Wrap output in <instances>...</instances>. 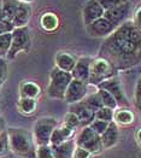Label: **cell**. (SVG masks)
Here are the masks:
<instances>
[{
	"mask_svg": "<svg viewBox=\"0 0 141 158\" xmlns=\"http://www.w3.org/2000/svg\"><path fill=\"white\" fill-rule=\"evenodd\" d=\"M99 57L106 59L116 70H126L141 63V29L126 21L103 42Z\"/></svg>",
	"mask_w": 141,
	"mask_h": 158,
	"instance_id": "6da1fadb",
	"label": "cell"
},
{
	"mask_svg": "<svg viewBox=\"0 0 141 158\" xmlns=\"http://www.w3.org/2000/svg\"><path fill=\"white\" fill-rule=\"evenodd\" d=\"M10 150L22 158H36L35 140L31 133L23 128H10L7 131Z\"/></svg>",
	"mask_w": 141,
	"mask_h": 158,
	"instance_id": "7a4b0ae2",
	"label": "cell"
},
{
	"mask_svg": "<svg viewBox=\"0 0 141 158\" xmlns=\"http://www.w3.org/2000/svg\"><path fill=\"white\" fill-rule=\"evenodd\" d=\"M71 81H73L71 73L63 71L56 66L50 75V85L47 88V94L52 98L64 99L65 92Z\"/></svg>",
	"mask_w": 141,
	"mask_h": 158,
	"instance_id": "3957f363",
	"label": "cell"
},
{
	"mask_svg": "<svg viewBox=\"0 0 141 158\" xmlns=\"http://www.w3.org/2000/svg\"><path fill=\"white\" fill-rule=\"evenodd\" d=\"M116 71L117 70L106 59L98 57L97 59H93V62H92L88 83L99 86L105 80H109L116 76Z\"/></svg>",
	"mask_w": 141,
	"mask_h": 158,
	"instance_id": "277c9868",
	"label": "cell"
},
{
	"mask_svg": "<svg viewBox=\"0 0 141 158\" xmlns=\"http://www.w3.org/2000/svg\"><path fill=\"white\" fill-rule=\"evenodd\" d=\"M31 45V39L29 34L28 27H21V28H15L12 31V41H11V47L7 53V58L13 59L17 54L22 51L28 52Z\"/></svg>",
	"mask_w": 141,
	"mask_h": 158,
	"instance_id": "5b68a950",
	"label": "cell"
},
{
	"mask_svg": "<svg viewBox=\"0 0 141 158\" xmlns=\"http://www.w3.org/2000/svg\"><path fill=\"white\" fill-rule=\"evenodd\" d=\"M76 145L82 148H86L90 153H98L104 148L100 135L94 132L89 126L85 127L78 134L76 139Z\"/></svg>",
	"mask_w": 141,
	"mask_h": 158,
	"instance_id": "8992f818",
	"label": "cell"
},
{
	"mask_svg": "<svg viewBox=\"0 0 141 158\" xmlns=\"http://www.w3.org/2000/svg\"><path fill=\"white\" fill-rule=\"evenodd\" d=\"M57 128V121L51 117H44L34 124V138L39 146L48 145L53 131Z\"/></svg>",
	"mask_w": 141,
	"mask_h": 158,
	"instance_id": "52a82bcc",
	"label": "cell"
},
{
	"mask_svg": "<svg viewBox=\"0 0 141 158\" xmlns=\"http://www.w3.org/2000/svg\"><path fill=\"white\" fill-rule=\"evenodd\" d=\"M99 89H105L110 93L114 98L116 99L118 106H129V102L126 97V94L122 89V86H121V82H119V79L117 76H114L111 79L105 80L104 82H102L99 86H98Z\"/></svg>",
	"mask_w": 141,
	"mask_h": 158,
	"instance_id": "ba28073f",
	"label": "cell"
},
{
	"mask_svg": "<svg viewBox=\"0 0 141 158\" xmlns=\"http://www.w3.org/2000/svg\"><path fill=\"white\" fill-rule=\"evenodd\" d=\"M87 91H88V83H85V82H81L78 80L73 79L66 92H65L64 100L69 104L81 102L86 98Z\"/></svg>",
	"mask_w": 141,
	"mask_h": 158,
	"instance_id": "9c48e42d",
	"label": "cell"
},
{
	"mask_svg": "<svg viewBox=\"0 0 141 158\" xmlns=\"http://www.w3.org/2000/svg\"><path fill=\"white\" fill-rule=\"evenodd\" d=\"M130 9H131V5L128 1V2H124V4H121V5L116 6L114 9L106 10L104 12L103 17H105L107 21H110L117 28L122 23L126 22V19L128 18L129 13H130Z\"/></svg>",
	"mask_w": 141,
	"mask_h": 158,
	"instance_id": "30bf717a",
	"label": "cell"
},
{
	"mask_svg": "<svg viewBox=\"0 0 141 158\" xmlns=\"http://www.w3.org/2000/svg\"><path fill=\"white\" fill-rule=\"evenodd\" d=\"M86 29L90 36L103 38V36H109L111 33H114L116 27L110 21H107L105 17H102L94 21L93 23H90L89 26L86 27Z\"/></svg>",
	"mask_w": 141,
	"mask_h": 158,
	"instance_id": "8fae6325",
	"label": "cell"
},
{
	"mask_svg": "<svg viewBox=\"0 0 141 158\" xmlns=\"http://www.w3.org/2000/svg\"><path fill=\"white\" fill-rule=\"evenodd\" d=\"M104 10L102 5L98 2V0H88L82 10V17H83V23L86 27L89 26L90 23H93L94 21L102 18L104 16Z\"/></svg>",
	"mask_w": 141,
	"mask_h": 158,
	"instance_id": "7c38bea8",
	"label": "cell"
},
{
	"mask_svg": "<svg viewBox=\"0 0 141 158\" xmlns=\"http://www.w3.org/2000/svg\"><path fill=\"white\" fill-rule=\"evenodd\" d=\"M93 59L89 57H82L76 62V65L74 70L71 71L73 79L78 80L81 82L88 83L89 82V73H90V65H92Z\"/></svg>",
	"mask_w": 141,
	"mask_h": 158,
	"instance_id": "4fadbf2b",
	"label": "cell"
},
{
	"mask_svg": "<svg viewBox=\"0 0 141 158\" xmlns=\"http://www.w3.org/2000/svg\"><path fill=\"white\" fill-rule=\"evenodd\" d=\"M70 112L75 114L78 121H80V123L86 126V127L90 126V123L95 119V112L89 110L87 106L85 105V103L82 100L74 103V104H70Z\"/></svg>",
	"mask_w": 141,
	"mask_h": 158,
	"instance_id": "5bb4252c",
	"label": "cell"
},
{
	"mask_svg": "<svg viewBox=\"0 0 141 158\" xmlns=\"http://www.w3.org/2000/svg\"><path fill=\"white\" fill-rule=\"evenodd\" d=\"M30 16H31V7H30V5L28 2H21L12 19V23L15 28L27 27L29 19H30Z\"/></svg>",
	"mask_w": 141,
	"mask_h": 158,
	"instance_id": "9a60e30c",
	"label": "cell"
},
{
	"mask_svg": "<svg viewBox=\"0 0 141 158\" xmlns=\"http://www.w3.org/2000/svg\"><path fill=\"white\" fill-rule=\"evenodd\" d=\"M102 138V144L104 148H110L112 146H115L118 141L119 138V132H118V127L116 124V122H110L107 129L100 135Z\"/></svg>",
	"mask_w": 141,
	"mask_h": 158,
	"instance_id": "2e32d148",
	"label": "cell"
},
{
	"mask_svg": "<svg viewBox=\"0 0 141 158\" xmlns=\"http://www.w3.org/2000/svg\"><path fill=\"white\" fill-rule=\"evenodd\" d=\"M76 59L66 52H59L56 56V66L63 71L71 73L76 65Z\"/></svg>",
	"mask_w": 141,
	"mask_h": 158,
	"instance_id": "e0dca14e",
	"label": "cell"
},
{
	"mask_svg": "<svg viewBox=\"0 0 141 158\" xmlns=\"http://www.w3.org/2000/svg\"><path fill=\"white\" fill-rule=\"evenodd\" d=\"M74 132V129L69 128L63 124V127L60 128H56L51 135V140H50V144L51 145H59L62 143H65L66 139H69L71 136V134Z\"/></svg>",
	"mask_w": 141,
	"mask_h": 158,
	"instance_id": "ac0fdd59",
	"label": "cell"
},
{
	"mask_svg": "<svg viewBox=\"0 0 141 158\" xmlns=\"http://www.w3.org/2000/svg\"><path fill=\"white\" fill-rule=\"evenodd\" d=\"M19 0H1V7H2V19L12 22L16 11L19 6Z\"/></svg>",
	"mask_w": 141,
	"mask_h": 158,
	"instance_id": "d6986e66",
	"label": "cell"
},
{
	"mask_svg": "<svg viewBox=\"0 0 141 158\" xmlns=\"http://www.w3.org/2000/svg\"><path fill=\"white\" fill-rule=\"evenodd\" d=\"M54 158H69L74 153V143L65 141L59 145H51Z\"/></svg>",
	"mask_w": 141,
	"mask_h": 158,
	"instance_id": "ffe728a7",
	"label": "cell"
},
{
	"mask_svg": "<svg viewBox=\"0 0 141 158\" xmlns=\"http://www.w3.org/2000/svg\"><path fill=\"white\" fill-rule=\"evenodd\" d=\"M40 22H41V27H42L45 30H47V31H53V30H56V29L58 28V26H59V19H58V17L52 12L44 13Z\"/></svg>",
	"mask_w": 141,
	"mask_h": 158,
	"instance_id": "44dd1931",
	"label": "cell"
},
{
	"mask_svg": "<svg viewBox=\"0 0 141 158\" xmlns=\"http://www.w3.org/2000/svg\"><path fill=\"white\" fill-rule=\"evenodd\" d=\"M21 98H36L40 94V87L34 82H23L19 88Z\"/></svg>",
	"mask_w": 141,
	"mask_h": 158,
	"instance_id": "7402d4cb",
	"label": "cell"
},
{
	"mask_svg": "<svg viewBox=\"0 0 141 158\" xmlns=\"http://www.w3.org/2000/svg\"><path fill=\"white\" fill-rule=\"evenodd\" d=\"M82 102H83L85 105L87 106L89 110H92L93 112H97L98 110H100L102 107H104V104H103V102H102V98H100V95H99V93L98 92L87 95Z\"/></svg>",
	"mask_w": 141,
	"mask_h": 158,
	"instance_id": "603a6c76",
	"label": "cell"
},
{
	"mask_svg": "<svg viewBox=\"0 0 141 158\" xmlns=\"http://www.w3.org/2000/svg\"><path fill=\"white\" fill-rule=\"evenodd\" d=\"M18 109L21 110V112L30 115L36 109V100L34 98H21L18 102Z\"/></svg>",
	"mask_w": 141,
	"mask_h": 158,
	"instance_id": "cb8c5ba5",
	"label": "cell"
},
{
	"mask_svg": "<svg viewBox=\"0 0 141 158\" xmlns=\"http://www.w3.org/2000/svg\"><path fill=\"white\" fill-rule=\"evenodd\" d=\"M114 118L119 124H130L134 121V115H133V112L130 110L121 109V110H118L115 114V117Z\"/></svg>",
	"mask_w": 141,
	"mask_h": 158,
	"instance_id": "d4e9b609",
	"label": "cell"
},
{
	"mask_svg": "<svg viewBox=\"0 0 141 158\" xmlns=\"http://www.w3.org/2000/svg\"><path fill=\"white\" fill-rule=\"evenodd\" d=\"M11 41H12V33H6L0 35V58L7 56L11 47Z\"/></svg>",
	"mask_w": 141,
	"mask_h": 158,
	"instance_id": "484cf974",
	"label": "cell"
},
{
	"mask_svg": "<svg viewBox=\"0 0 141 158\" xmlns=\"http://www.w3.org/2000/svg\"><path fill=\"white\" fill-rule=\"evenodd\" d=\"M98 93H99V95H100V98H102V102H103V104L105 107H109V109L115 110L116 107L118 106L116 99L110 94V93L107 92V91H105V89H98Z\"/></svg>",
	"mask_w": 141,
	"mask_h": 158,
	"instance_id": "4316f807",
	"label": "cell"
},
{
	"mask_svg": "<svg viewBox=\"0 0 141 158\" xmlns=\"http://www.w3.org/2000/svg\"><path fill=\"white\" fill-rule=\"evenodd\" d=\"M114 117H115L114 110L112 109H109V107H105V106L95 112V119H102V121H106V122H112Z\"/></svg>",
	"mask_w": 141,
	"mask_h": 158,
	"instance_id": "83f0119b",
	"label": "cell"
},
{
	"mask_svg": "<svg viewBox=\"0 0 141 158\" xmlns=\"http://www.w3.org/2000/svg\"><path fill=\"white\" fill-rule=\"evenodd\" d=\"M110 122H106V121H102V119H94L92 123H90V128L94 131L95 133H98L99 135H102L109 127Z\"/></svg>",
	"mask_w": 141,
	"mask_h": 158,
	"instance_id": "f1b7e54d",
	"label": "cell"
},
{
	"mask_svg": "<svg viewBox=\"0 0 141 158\" xmlns=\"http://www.w3.org/2000/svg\"><path fill=\"white\" fill-rule=\"evenodd\" d=\"M10 150V144H9V135L7 132L0 133V157L5 156Z\"/></svg>",
	"mask_w": 141,
	"mask_h": 158,
	"instance_id": "f546056e",
	"label": "cell"
},
{
	"mask_svg": "<svg viewBox=\"0 0 141 158\" xmlns=\"http://www.w3.org/2000/svg\"><path fill=\"white\" fill-rule=\"evenodd\" d=\"M36 158H54L52 147L50 145H41L36 150Z\"/></svg>",
	"mask_w": 141,
	"mask_h": 158,
	"instance_id": "4dcf8cb0",
	"label": "cell"
},
{
	"mask_svg": "<svg viewBox=\"0 0 141 158\" xmlns=\"http://www.w3.org/2000/svg\"><path fill=\"white\" fill-rule=\"evenodd\" d=\"M80 124H81V123H80V121L77 118V116L75 114H73V112H69L64 117V126L71 128V129H75Z\"/></svg>",
	"mask_w": 141,
	"mask_h": 158,
	"instance_id": "1f68e13d",
	"label": "cell"
},
{
	"mask_svg": "<svg viewBox=\"0 0 141 158\" xmlns=\"http://www.w3.org/2000/svg\"><path fill=\"white\" fill-rule=\"evenodd\" d=\"M98 2L102 5V7L106 11V10L114 9V7L121 5V4L128 2V0H98Z\"/></svg>",
	"mask_w": 141,
	"mask_h": 158,
	"instance_id": "d6a6232c",
	"label": "cell"
},
{
	"mask_svg": "<svg viewBox=\"0 0 141 158\" xmlns=\"http://www.w3.org/2000/svg\"><path fill=\"white\" fill-rule=\"evenodd\" d=\"M7 74H9V65L4 58H0V88L7 79Z\"/></svg>",
	"mask_w": 141,
	"mask_h": 158,
	"instance_id": "836d02e7",
	"label": "cell"
},
{
	"mask_svg": "<svg viewBox=\"0 0 141 158\" xmlns=\"http://www.w3.org/2000/svg\"><path fill=\"white\" fill-rule=\"evenodd\" d=\"M13 29H15V26H13L12 22L5 21V19L0 21V35L1 34H6V33H12Z\"/></svg>",
	"mask_w": 141,
	"mask_h": 158,
	"instance_id": "e575fe53",
	"label": "cell"
},
{
	"mask_svg": "<svg viewBox=\"0 0 141 158\" xmlns=\"http://www.w3.org/2000/svg\"><path fill=\"white\" fill-rule=\"evenodd\" d=\"M89 151H87L86 148H82L80 146H77L76 148L74 150V158H89L90 157Z\"/></svg>",
	"mask_w": 141,
	"mask_h": 158,
	"instance_id": "d590c367",
	"label": "cell"
},
{
	"mask_svg": "<svg viewBox=\"0 0 141 158\" xmlns=\"http://www.w3.org/2000/svg\"><path fill=\"white\" fill-rule=\"evenodd\" d=\"M135 100H136V103H140L141 102V76L140 79L138 80L136 88H135Z\"/></svg>",
	"mask_w": 141,
	"mask_h": 158,
	"instance_id": "8d00e7d4",
	"label": "cell"
},
{
	"mask_svg": "<svg viewBox=\"0 0 141 158\" xmlns=\"http://www.w3.org/2000/svg\"><path fill=\"white\" fill-rule=\"evenodd\" d=\"M134 24L139 27L141 29V7H139L135 12V17H134Z\"/></svg>",
	"mask_w": 141,
	"mask_h": 158,
	"instance_id": "74e56055",
	"label": "cell"
},
{
	"mask_svg": "<svg viewBox=\"0 0 141 158\" xmlns=\"http://www.w3.org/2000/svg\"><path fill=\"white\" fill-rule=\"evenodd\" d=\"M5 126H6L5 119H4V117H1V116H0V133L5 132Z\"/></svg>",
	"mask_w": 141,
	"mask_h": 158,
	"instance_id": "f35d334b",
	"label": "cell"
},
{
	"mask_svg": "<svg viewBox=\"0 0 141 158\" xmlns=\"http://www.w3.org/2000/svg\"><path fill=\"white\" fill-rule=\"evenodd\" d=\"M136 138H138L139 143L141 144V129H139V131H138V134H136Z\"/></svg>",
	"mask_w": 141,
	"mask_h": 158,
	"instance_id": "ab89813d",
	"label": "cell"
},
{
	"mask_svg": "<svg viewBox=\"0 0 141 158\" xmlns=\"http://www.w3.org/2000/svg\"><path fill=\"white\" fill-rule=\"evenodd\" d=\"M136 107H138V110H139L140 116H141V102H140V103H136Z\"/></svg>",
	"mask_w": 141,
	"mask_h": 158,
	"instance_id": "60d3db41",
	"label": "cell"
},
{
	"mask_svg": "<svg viewBox=\"0 0 141 158\" xmlns=\"http://www.w3.org/2000/svg\"><path fill=\"white\" fill-rule=\"evenodd\" d=\"M2 19V7H1V4H0V21Z\"/></svg>",
	"mask_w": 141,
	"mask_h": 158,
	"instance_id": "b9f144b4",
	"label": "cell"
},
{
	"mask_svg": "<svg viewBox=\"0 0 141 158\" xmlns=\"http://www.w3.org/2000/svg\"><path fill=\"white\" fill-rule=\"evenodd\" d=\"M21 2H29V1H31V0H19Z\"/></svg>",
	"mask_w": 141,
	"mask_h": 158,
	"instance_id": "7bdbcfd3",
	"label": "cell"
}]
</instances>
